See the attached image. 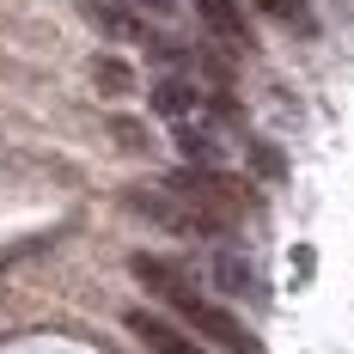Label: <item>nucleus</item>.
Here are the masks:
<instances>
[{
	"label": "nucleus",
	"mask_w": 354,
	"mask_h": 354,
	"mask_svg": "<svg viewBox=\"0 0 354 354\" xmlns=\"http://www.w3.org/2000/svg\"><path fill=\"white\" fill-rule=\"evenodd\" d=\"M214 287L232 293V299H257V293H263V287H257V269H250L239 250H214Z\"/></svg>",
	"instance_id": "nucleus-7"
},
{
	"label": "nucleus",
	"mask_w": 354,
	"mask_h": 354,
	"mask_svg": "<svg viewBox=\"0 0 354 354\" xmlns=\"http://www.w3.org/2000/svg\"><path fill=\"white\" fill-rule=\"evenodd\" d=\"M122 324H129V330H135V342H141V348H153V354H214V348H202L189 330H177L165 312H147V306H135Z\"/></svg>",
	"instance_id": "nucleus-4"
},
{
	"label": "nucleus",
	"mask_w": 354,
	"mask_h": 354,
	"mask_svg": "<svg viewBox=\"0 0 354 354\" xmlns=\"http://www.w3.org/2000/svg\"><path fill=\"white\" fill-rule=\"evenodd\" d=\"M177 147H183L196 165H220V141H214L208 129H196V122H177Z\"/></svg>",
	"instance_id": "nucleus-11"
},
{
	"label": "nucleus",
	"mask_w": 354,
	"mask_h": 354,
	"mask_svg": "<svg viewBox=\"0 0 354 354\" xmlns=\"http://www.w3.org/2000/svg\"><path fill=\"white\" fill-rule=\"evenodd\" d=\"M196 104H202V92H196L189 80H159V86H153V116H171V122H183Z\"/></svg>",
	"instance_id": "nucleus-8"
},
{
	"label": "nucleus",
	"mask_w": 354,
	"mask_h": 354,
	"mask_svg": "<svg viewBox=\"0 0 354 354\" xmlns=\"http://www.w3.org/2000/svg\"><path fill=\"white\" fill-rule=\"evenodd\" d=\"M263 19H275V25H287V31H312V6L306 0H250Z\"/></svg>",
	"instance_id": "nucleus-10"
},
{
	"label": "nucleus",
	"mask_w": 354,
	"mask_h": 354,
	"mask_svg": "<svg viewBox=\"0 0 354 354\" xmlns=\"http://www.w3.org/2000/svg\"><path fill=\"white\" fill-rule=\"evenodd\" d=\"M110 135L129 147V153H147V135H141V122H110Z\"/></svg>",
	"instance_id": "nucleus-12"
},
{
	"label": "nucleus",
	"mask_w": 354,
	"mask_h": 354,
	"mask_svg": "<svg viewBox=\"0 0 354 354\" xmlns=\"http://www.w3.org/2000/svg\"><path fill=\"white\" fill-rule=\"evenodd\" d=\"M159 189H171L177 202H189L196 214H208V220H220V226H232V220L250 208V189L239 183V177H226L220 165H189V171H171Z\"/></svg>",
	"instance_id": "nucleus-2"
},
{
	"label": "nucleus",
	"mask_w": 354,
	"mask_h": 354,
	"mask_svg": "<svg viewBox=\"0 0 354 354\" xmlns=\"http://www.w3.org/2000/svg\"><path fill=\"white\" fill-rule=\"evenodd\" d=\"M129 6H135V12H171L177 0H129Z\"/></svg>",
	"instance_id": "nucleus-13"
},
{
	"label": "nucleus",
	"mask_w": 354,
	"mask_h": 354,
	"mask_svg": "<svg viewBox=\"0 0 354 354\" xmlns=\"http://www.w3.org/2000/svg\"><path fill=\"white\" fill-rule=\"evenodd\" d=\"M196 12H202V25L226 49H250V25H245V12H239V0H196Z\"/></svg>",
	"instance_id": "nucleus-6"
},
{
	"label": "nucleus",
	"mask_w": 354,
	"mask_h": 354,
	"mask_svg": "<svg viewBox=\"0 0 354 354\" xmlns=\"http://www.w3.org/2000/svg\"><path fill=\"white\" fill-rule=\"evenodd\" d=\"M129 269H135V281H141L153 299H165L177 318L196 330V342H214V348H226V354H263V342H257V336H250V330L232 318L226 306L202 299V293L189 287V275H183L177 263H165V257H147V250H141Z\"/></svg>",
	"instance_id": "nucleus-1"
},
{
	"label": "nucleus",
	"mask_w": 354,
	"mask_h": 354,
	"mask_svg": "<svg viewBox=\"0 0 354 354\" xmlns=\"http://www.w3.org/2000/svg\"><path fill=\"white\" fill-rule=\"evenodd\" d=\"M92 80H98V92H110V98L135 92V68H129V62H116V55H98V62H92Z\"/></svg>",
	"instance_id": "nucleus-9"
},
{
	"label": "nucleus",
	"mask_w": 354,
	"mask_h": 354,
	"mask_svg": "<svg viewBox=\"0 0 354 354\" xmlns=\"http://www.w3.org/2000/svg\"><path fill=\"white\" fill-rule=\"evenodd\" d=\"M122 202H129V214H141L147 226H165V232H177V239H214V232H226L220 220L196 214L189 202H177L171 189H159V183H153V189H129Z\"/></svg>",
	"instance_id": "nucleus-3"
},
{
	"label": "nucleus",
	"mask_w": 354,
	"mask_h": 354,
	"mask_svg": "<svg viewBox=\"0 0 354 354\" xmlns=\"http://www.w3.org/2000/svg\"><path fill=\"white\" fill-rule=\"evenodd\" d=\"M80 12H86V25H92L98 37H116V43H153L147 19L129 6V0H80Z\"/></svg>",
	"instance_id": "nucleus-5"
}]
</instances>
